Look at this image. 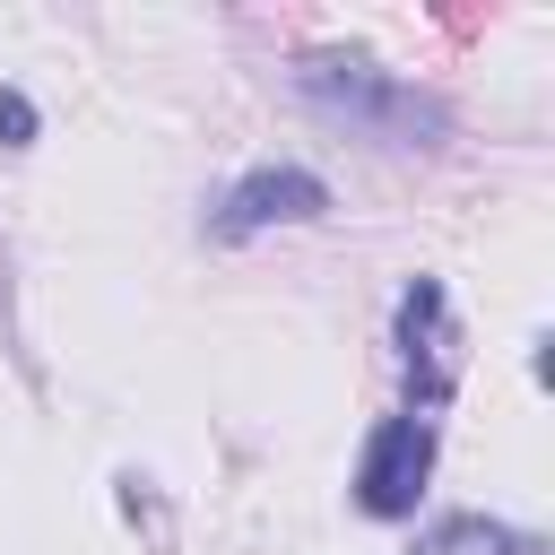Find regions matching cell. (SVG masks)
Masks as SVG:
<instances>
[{
	"mask_svg": "<svg viewBox=\"0 0 555 555\" xmlns=\"http://www.w3.org/2000/svg\"><path fill=\"white\" fill-rule=\"evenodd\" d=\"M304 95H312L321 113L356 121L364 139H390V147H434V139L451 130V113H442L434 95L382 78V69L356 61V52H312V61H304Z\"/></svg>",
	"mask_w": 555,
	"mask_h": 555,
	"instance_id": "cell-1",
	"label": "cell"
},
{
	"mask_svg": "<svg viewBox=\"0 0 555 555\" xmlns=\"http://www.w3.org/2000/svg\"><path fill=\"white\" fill-rule=\"evenodd\" d=\"M425 477H434V425L425 416H382L373 442H364V460H356V503L373 520H408L416 494H425Z\"/></svg>",
	"mask_w": 555,
	"mask_h": 555,
	"instance_id": "cell-2",
	"label": "cell"
},
{
	"mask_svg": "<svg viewBox=\"0 0 555 555\" xmlns=\"http://www.w3.org/2000/svg\"><path fill=\"white\" fill-rule=\"evenodd\" d=\"M321 208H330V182H321V173H304V165H260V173H243V182L225 191V208H217V234L304 225V217H321Z\"/></svg>",
	"mask_w": 555,
	"mask_h": 555,
	"instance_id": "cell-3",
	"label": "cell"
},
{
	"mask_svg": "<svg viewBox=\"0 0 555 555\" xmlns=\"http://www.w3.org/2000/svg\"><path fill=\"white\" fill-rule=\"evenodd\" d=\"M399 347H408V373H425V399L451 390V304L434 278H416L399 295Z\"/></svg>",
	"mask_w": 555,
	"mask_h": 555,
	"instance_id": "cell-4",
	"label": "cell"
},
{
	"mask_svg": "<svg viewBox=\"0 0 555 555\" xmlns=\"http://www.w3.org/2000/svg\"><path fill=\"white\" fill-rule=\"evenodd\" d=\"M416 555H529V538H512V529L486 520V512H451V520H434V529L416 538Z\"/></svg>",
	"mask_w": 555,
	"mask_h": 555,
	"instance_id": "cell-5",
	"label": "cell"
},
{
	"mask_svg": "<svg viewBox=\"0 0 555 555\" xmlns=\"http://www.w3.org/2000/svg\"><path fill=\"white\" fill-rule=\"evenodd\" d=\"M26 139H35V104L17 87H0V147H26Z\"/></svg>",
	"mask_w": 555,
	"mask_h": 555,
	"instance_id": "cell-6",
	"label": "cell"
}]
</instances>
